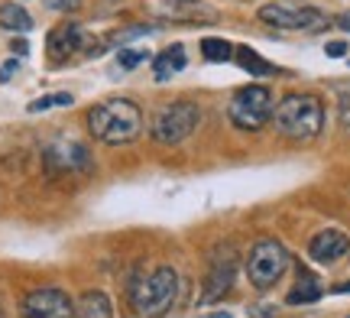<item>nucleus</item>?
<instances>
[{"label":"nucleus","mask_w":350,"mask_h":318,"mask_svg":"<svg viewBox=\"0 0 350 318\" xmlns=\"http://www.w3.org/2000/svg\"><path fill=\"white\" fill-rule=\"evenodd\" d=\"M150 29L146 26H126V29H120V33H113L111 42H126V39H137V36H146Z\"/></svg>","instance_id":"4be33fe9"},{"label":"nucleus","mask_w":350,"mask_h":318,"mask_svg":"<svg viewBox=\"0 0 350 318\" xmlns=\"http://www.w3.org/2000/svg\"><path fill=\"white\" fill-rule=\"evenodd\" d=\"M198 318H234L230 312H208V315H198Z\"/></svg>","instance_id":"7c9ffc66"},{"label":"nucleus","mask_w":350,"mask_h":318,"mask_svg":"<svg viewBox=\"0 0 350 318\" xmlns=\"http://www.w3.org/2000/svg\"><path fill=\"white\" fill-rule=\"evenodd\" d=\"M75 318H113V306H111V299H107V293L88 289L75 302Z\"/></svg>","instance_id":"2eb2a0df"},{"label":"nucleus","mask_w":350,"mask_h":318,"mask_svg":"<svg viewBox=\"0 0 350 318\" xmlns=\"http://www.w3.org/2000/svg\"><path fill=\"white\" fill-rule=\"evenodd\" d=\"M292 256L275 237H260V241L250 247V256H247V276L256 289H269L286 276Z\"/></svg>","instance_id":"423d86ee"},{"label":"nucleus","mask_w":350,"mask_h":318,"mask_svg":"<svg viewBox=\"0 0 350 318\" xmlns=\"http://www.w3.org/2000/svg\"><path fill=\"white\" fill-rule=\"evenodd\" d=\"M260 20L262 23L275 26V29H305V33H318V29H327L331 16L314 7H301V3H262L260 7Z\"/></svg>","instance_id":"0eeeda50"},{"label":"nucleus","mask_w":350,"mask_h":318,"mask_svg":"<svg viewBox=\"0 0 350 318\" xmlns=\"http://www.w3.org/2000/svg\"><path fill=\"white\" fill-rule=\"evenodd\" d=\"M237 250L227 243V247H217L211 256V267H208V280H204V293H201V306H211L217 302L224 293H230L234 286V276H237Z\"/></svg>","instance_id":"1a4fd4ad"},{"label":"nucleus","mask_w":350,"mask_h":318,"mask_svg":"<svg viewBox=\"0 0 350 318\" xmlns=\"http://www.w3.org/2000/svg\"><path fill=\"white\" fill-rule=\"evenodd\" d=\"M234 59H237V65L243 68V72H250L253 78H266V75H275V65H269L266 59H262L260 52L247 49V46H240V49H234Z\"/></svg>","instance_id":"f3484780"},{"label":"nucleus","mask_w":350,"mask_h":318,"mask_svg":"<svg viewBox=\"0 0 350 318\" xmlns=\"http://www.w3.org/2000/svg\"><path fill=\"white\" fill-rule=\"evenodd\" d=\"M201 52L208 62H230L234 59V46L221 36H204L201 39Z\"/></svg>","instance_id":"6ab92c4d"},{"label":"nucleus","mask_w":350,"mask_h":318,"mask_svg":"<svg viewBox=\"0 0 350 318\" xmlns=\"http://www.w3.org/2000/svg\"><path fill=\"white\" fill-rule=\"evenodd\" d=\"M88 130L91 137L107 146H126L143 133V111L130 98H111L88 111Z\"/></svg>","instance_id":"f257e3e1"},{"label":"nucleus","mask_w":350,"mask_h":318,"mask_svg":"<svg viewBox=\"0 0 350 318\" xmlns=\"http://www.w3.org/2000/svg\"><path fill=\"white\" fill-rule=\"evenodd\" d=\"M338 120H340V127L350 130V94H344L338 104Z\"/></svg>","instance_id":"5701e85b"},{"label":"nucleus","mask_w":350,"mask_h":318,"mask_svg":"<svg viewBox=\"0 0 350 318\" xmlns=\"http://www.w3.org/2000/svg\"><path fill=\"white\" fill-rule=\"evenodd\" d=\"M185 62H188L185 46H182V42H172L169 49H163L156 59H152V75H156V81H169L175 72L185 68Z\"/></svg>","instance_id":"4468645a"},{"label":"nucleus","mask_w":350,"mask_h":318,"mask_svg":"<svg viewBox=\"0 0 350 318\" xmlns=\"http://www.w3.org/2000/svg\"><path fill=\"white\" fill-rule=\"evenodd\" d=\"M230 124L243 133H256L273 120V91L266 85H243L234 91V98L227 104Z\"/></svg>","instance_id":"20e7f679"},{"label":"nucleus","mask_w":350,"mask_h":318,"mask_svg":"<svg viewBox=\"0 0 350 318\" xmlns=\"http://www.w3.org/2000/svg\"><path fill=\"white\" fill-rule=\"evenodd\" d=\"M16 68H20V65H16V59H10V62H3V65H0V81H7V78H13V75H16Z\"/></svg>","instance_id":"393cba45"},{"label":"nucleus","mask_w":350,"mask_h":318,"mask_svg":"<svg viewBox=\"0 0 350 318\" xmlns=\"http://www.w3.org/2000/svg\"><path fill=\"white\" fill-rule=\"evenodd\" d=\"M146 55H150V52H143V49H120V55H117V65L130 72V68H137V65L146 62Z\"/></svg>","instance_id":"412c9836"},{"label":"nucleus","mask_w":350,"mask_h":318,"mask_svg":"<svg viewBox=\"0 0 350 318\" xmlns=\"http://www.w3.org/2000/svg\"><path fill=\"white\" fill-rule=\"evenodd\" d=\"M201 124V111L198 104L191 101H172L159 107L156 117H152V127H150V137L156 143H163V146H175V143L188 140L195 127Z\"/></svg>","instance_id":"39448f33"},{"label":"nucleus","mask_w":350,"mask_h":318,"mask_svg":"<svg viewBox=\"0 0 350 318\" xmlns=\"http://www.w3.org/2000/svg\"><path fill=\"white\" fill-rule=\"evenodd\" d=\"M325 52L331 55V59H340V55L347 52V42H344V39H334V42H327L325 46Z\"/></svg>","instance_id":"b1692460"},{"label":"nucleus","mask_w":350,"mask_h":318,"mask_svg":"<svg viewBox=\"0 0 350 318\" xmlns=\"http://www.w3.org/2000/svg\"><path fill=\"white\" fill-rule=\"evenodd\" d=\"M334 23H338L340 29H347V33H350V10H347V13H340V16L334 20Z\"/></svg>","instance_id":"cd10ccee"},{"label":"nucleus","mask_w":350,"mask_h":318,"mask_svg":"<svg viewBox=\"0 0 350 318\" xmlns=\"http://www.w3.org/2000/svg\"><path fill=\"white\" fill-rule=\"evenodd\" d=\"M0 26L10 33H29L33 29V16L26 13L23 3H3L0 7Z\"/></svg>","instance_id":"dca6fc26"},{"label":"nucleus","mask_w":350,"mask_h":318,"mask_svg":"<svg viewBox=\"0 0 350 318\" xmlns=\"http://www.w3.org/2000/svg\"><path fill=\"white\" fill-rule=\"evenodd\" d=\"M46 49L52 59H65V55H75L78 49H85V33L78 23H59L46 39Z\"/></svg>","instance_id":"ddd939ff"},{"label":"nucleus","mask_w":350,"mask_h":318,"mask_svg":"<svg viewBox=\"0 0 350 318\" xmlns=\"http://www.w3.org/2000/svg\"><path fill=\"white\" fill-rule=\"evenodd\" d=\"M347 250H350V237L338 228L318 230L312 237V243H308V254H312V260H318V263H334V260H340Z\"/></svg>","instance_id":"f8f14e48"},{"label":"nucleus","mask_w":350,"mask_h":318,"mask_svg":"<svg viewBox=\"0 0 350 318\" xmlns=\"http://www.w3.org/2000/svg\"><path fill=\"white\" fill-rule=\"evenodd\" d=\"M321 295H325L321 282L314 280V276H308V273H305V276H301V280L295 282V289H292V293L286 295V302H288V306H308V302H318Z\"/></svg>","instance_id":"a211bd4d"},{"label":"nucleus","mask_w":350,"mask_h":318,"mask_svg":"<svg viewBox=\"0 0 350 318\" xmlns=\"http://www.w3.org/2000/svg\"><path fill=\"white\" fill-rule=\"evenodd\" d=\"M253 312H256V318H269L275 308H273V306H260V308H253Z\"/></svg>","instance_id":"c85d7f7f"},{"label":"nucleus","mask_w":350,"mask_h":318,"mask_svg":"<svg viewBox=\"0 0 350 318\" xmlns=\"http://www.w3.org/2000/svg\"><path fill=\"white\" fill-rule=\"evenodd\" d=\"M275 130L295 143H308L325 130V104L308 91H292L273 107Z\"/></svg>","instance_id":"f03ea898"},{"label":"nucleus","mask_w":350,"mask_h":318,"mask_svg":"<svg viewBox=\"0 0 350 318\" xmlns=\"http://www.w3.org/2000/svg\"><path fill=\"white\" fill-rule=\"evenodd\" d=\"M13 52H16V55H26V52H29L26 39H13Z\"/></svg>","instance_id":"bb28decb"},{"label":"nucleus","mask_w":350,"mask_h":318,"mask_svg":"<svg viewBox=\"0 0 350 318\" xmlns=\"http://www.w3.org/2000/svg\"><path fill=\"white\" fill-rule=\"evenodd\" d=\"M23 318H75V302L59 286H39L23 295L20 302Z\"/></svg>","instance_id":"6e6552de"},{"label":"nucleus","mask_w":350,"mask_h":318,"mask_svg":"<svg viewBox=\"0 0 350 318\" xmlns=\"http://www.w3.org/2000/svg\"><path fill=\"white\" fill-rule=\"evenodd\" d=\"M156 13L163 20H172V23H195V26L221 20V13L214 10L211 3H204V0H159Z\"/></svg>","instance_id":"9b49d317"},{"label":"nucleus","mask_w":350,"mask_h":318,"mask_svg":"<svg viewBox=\"0 0 350 318\" xmlns=\"http://www.w3.org/2000/svg\"><path fill=\"white\" fill-rule=\"evenodd\" d=\"M72 104V94L68 91H59V94H46V98H36L29 104V114H42V111H52V107H68Z\"/></svg>","instance_id":"aec40b11"},{"label":"nucleus","mask_w":350,"mask_h":318,"mask_svg":"<svg viewBox=\"0 0 350 318\" xmlns=\"http://www.w3.org/2000/svg\"><path fill=\"white\" fill-rule=\"evenodd\" d=\"M46 165L49 172H91V153L85 150V143L78 140H55L46 150Z\"/></svg>","instance_id":"9d476101"},{"label":"nucleus","mask_w":350,"mask_h":318,"mask_svg":"<svg viewBox=\"0 0 350 318\" xmlns=\"http://www.w3.org/2000/svg\"><path fill=\"white\" fill-rule=\"evenodd\" d=\"M178 299V273L172 267H156L150 276L130 289V308L137 318H163Z\"/></svg>","instance_id":"7ed1b4c3"},{"label":"nucleus","mask_w":350,"mask_h":318,"mask_svg":"<svg viewBox=\"0 0 350 318\" xmlns=\"http://www.w3.org/2000/svg\"><path fill=\"white\" fill-rule=\"evenodd\" d=\"M331 293H338V295H350V282H338Z\"/></svg>","instance_id":"c756f323"},{"label":"nucleus","mask_w":350,"mask_h":318,"mask_svg":"<svg viewBox=\"0 0 350 318\" xmlns=\"http://www.w3.org/2000/svg\"><path fill=\"white\" fill-rule=\"evenodd\" d=\"M49 7L52 10H75L78 0H49Z\"/></svg>","instance_id":"a878e982"}]
</instances>
